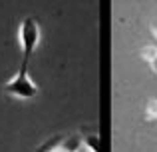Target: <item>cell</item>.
<instances>
[{
  "instance_id": "277c9868",
  "label": "cell",
  "mask_w": 157,
  "mask_h": 152,
  "mask_svg": "<svg viewBox=\"0 0 157 152\" xmlns=\"http://www.w3.org/2000/svg\"><path fill=\"white\" fill-rule=\"evenodd\" d=\"M139 56H141L143 60H147V62H151V60L157 58V48L155 46H143L141 52H139Z\"/></svg>"
},
{
  "instance_id": "8992f818",
  "label": "cell",
  "mask_w": 157,
  "mask_h": 152,
  "mask_svg": "<svg viewBox=\"0 0 157 152\" xmlns=\"http://www.w3.org/2000/svg\"><path fill=\"white\" fill-rule=\"evenodd\" d=\"M151 32H153L155 38H157V20H153V22H151Z\"/></svg>"
},
{
  "instance_id": "7a4b0ae2",
  "label": "cell",
  "mask_w": 157,
  "mask_h": 152,
  "mask_svg": "<svg viewBox=\"0 0 157 152\" xmlns=\"http://www.w3.org/2000/svg\"><path fill=\"white\" fill-rule=\"evenodd\" d=\"M20 46H22V54L24 60H28V56L36 50L40 42V26H38V20L36 18H24L22 24H20Z\"/></svg>"
},
{
  "instance_id": "52a82bcc",
  "label": "cell",
  "mask_w": 157,
  "mask_h": 152,
  "mask_svg": "<svg viewBox=\"0 0 157 152\" xmlns=\"http://www.w3.org/2000/svg\"><path fill=\"white\" fill-rule=\"evenodd\" d=\"M149 64H151V70H153V72H157V58H155V60H151Z\"/></svg>"
},
{
  "instance_id": "5b68a950",
  "label": "cell",
  "mask_w": 157,
  "mask_h": 152,
  "mask_svg": "<svg viewBox=\"0 0 157 152\" xmlns=\"http://www.w3.org/2000/svg\"><path fill=\"white\" fill-rule=\"evenodd\" d=\"M84 144L90 152H100V138L98 136H86Z\"/></svg>"
},
{
  "instance_id": "6da1fadb",
  "label": "cell",
  "mask_w": 157,
  "mask_h": 152,
  "mask_svg": "<svg viewBox=\"0 0 157 152\" xmlns=\"http://www.w3.org/2000/svg\"><path fill=\"white\" fill-rule=\"evenodd\" d=\"M4 90H6L8 94H12V96H16V98H24V100H26V98L36 96L38 88H36V84L32 82V78L28 76L26 60L22 62V66H20V70L16 72V76L12 78V80H8V82H6Z\"/></svg>"
},
{
  "instance_id": "3957f363",
  "label": "cell",
  "mask_w": 157,
  "mask_h": 152,
  "mask_svg": "<svg viewBox=\"0 0 157 152\" xmlns=\"http://www.w3.org/2000/svg\"><path fill=\"white\" fill-rule=\"evenodd\" d=\"M145 118L147 120H157V100H147L145 104Z\"/></svg>"
},
{
  "instance_id": "ba28073f",
  "label": "cell",
  "mask_w": 157,
  "mask_h": 152,
  "mask_svg": "<svg viewBox=\"0 0 157 152\" xmlns=\"http://www.w3.org/2000/svg\"><path fill=\"white\" fill-rule=\"evenodd\" d=\"M52 152H66L64 148H56V150H52Z\"/></svg>"
}]
</instances>
